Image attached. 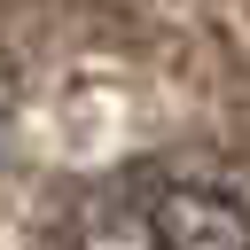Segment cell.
Returning <instances> with one entry per match:
<instances>
[{
    "label": "cell",
    "mask_w": 250,
    "mask_h": 250,
    "mask_svg": "<svg viewBox=\"0 0 250 250\" xmlns=\"http://www.w3.org/2000/svg\"><path fill=\"white\" fill-rule=\"evenodd\" d=\"M148 250H250V211L227 188H156L141 203Z\"/></svg>",
    "instance_id": "obj_1"
}]
</instances>
